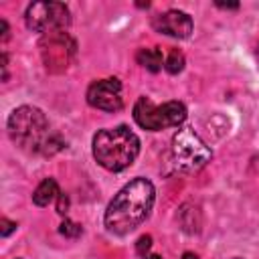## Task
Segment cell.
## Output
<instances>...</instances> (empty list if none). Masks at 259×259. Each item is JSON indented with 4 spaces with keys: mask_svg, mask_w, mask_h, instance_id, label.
Returning <instances> with one entry per match:
<instances>
[{
    "mask_svg": "<svg viewBox=\"0 0 259 259\" xmlns=\"http://www.w3.org/2000/svg\"><path fill=\"white\" fill-rule=\"evenodd\" d=\"M154 184L148 178H134L109 202L105 210V227L113 235H127L138 229L154 206Z\"/></svg>",
    "mask_w": 259,
    "mask_h": 259,
    "instance_id": "obj_1",
    "label": "cell"
},
{
    "mask_svg": "<svg viewBox=\"0 0 259 259\" xmlns=\"http://www.w3.org/2000/svg\"><path fill=\"white\" fill-rule=\"evenodd\" d=\"M8 134L14 144L28 152H40L51 156L63 148L61 138L51 134V123L47 115L32 105H20L10 113Z\"/></svg>",
    "mask_w": 259,
    "mask_h": 259,
    "instance_id": "obj_2",
    "label": "cell"
},
{
    "mask_svg": "<svg viewBox=\"0 0 259 259\" xmlns=\"http://www.w3.org/2000/svg\"><path fill=\"white\" fill-rule=\"evenodd\" d=\"M140 154V140L127 125L99 130L93 138V158L109 172H121Z\"/></svg>",
    "mask_w": 259,
    "mask_h": 259,
    "instance_id": "obj_3",
    "label": "cell"
},
{
    "mask_svg": "<svg viewBox=\"0 0 259 259\" xmlns=\"http://www.w3.org/2000/svg\"><path fill=\"white\" fill-rule=\"evenodd\" d=\"M134 119L140 127L158 132L166 127H178L186 119V107L180 101H168L154 105L148 97H140L134 105Z\"/></svg>",
    "mask_w": 259,
    "mask_h": 259,
    "instance_id": "obj_4",
    "label": "cell"
},
{
    "mask_svg": "<svg viewBox=\"0 0 259 259\" xmlns=\"http://www.w3.org/2000/svg\"><path fill=\"white\" fill-rule=\"evenodd\" d=\"M172 156L180 170L198 172L200 168L206 166V162L210 160L212 154H210L208 146L190 127H182L172 138Z\"/></svg>",
    "mask_w": 259,
    "mask_h": 259,
    "instance_id": "obj_5",
    "label": "cell"
},
{
    "mask_svg": "<svg viewBox=\"0 0 259 259\" xmlns=\"http://www.w3.org/2000/svg\"><path fill=\"white\" fill-rule=\"evenodd\" d=\"M24 20L34 32L55 34L71 24V12L63 2H32L26 8Z\"/></svg>",
    "mask_w": 259,
    "mask_h": 259,
    "instance_id": "obj_6",
    "label": "cell"
},
{
    "mask_svg": "<svg viewBox=\"0 0 259 259\" xmlns=\"http://www.w3.org/2000/svg\"><path fill=\"white\" fill-rule=\"evenodd\" d=\"M87 103L91 107H97L103 111H119L123 107L119 79L109 77V79H101V81L91 83L87 89Z\"/></svg>",
    "mask_w": 259,
    "mask_h": 259,
    "instance_id": "obj_7",
    "label": "cell"
},
{
    "mask_svg": "<svg viewBox=\"0 0 259 259\" xmlns=\"http://www.w3.org/2000/svg\"><path fill=\"white\" fill-rule=\"evenodd\" d=\"M154 28L174 38H186L192 32V18L182 10H168L154 18Z\"/></svg>",
    "mask_w": 259,
    "mask_h": 259,
    "instance_id": "obj_8",
    "label": "cell"
},
{
    "mask_svg": "<svg viewBox=\"0 0 259 259\" xmlns=\"http://www.w3.org/2000/svg\"><path fill=\"white\" fill-rule=\"evenodd\" d=\"M61 192H59V184H57V180L55 178H45L38 186H36V190H34V194H32V202L36 204V206H47L53 198H57Z\"/></svg>",
    "mask_w": 259,
    "mask_h": 259,
    "instance_id": "obj_9",
    "label": "cell"
},
{
    "mask_svg": "<svg viewBox=\"0 0 259 259\" xmlns=\"http://www.w3.org/2000/svg\"><path fill=\"white\" fill-rule=\"evenodd\" d=\"M138 63L146 67L150 73H158L162 69V51L160 49H142L138 53Z\"/></svg>",
    "mask_w": 259,
    "mask_h": 259,
    "instance_id": "obj_10",
    "label": "cell"
},
{
    "mask_svg": "<svg viewBox=\"0 0 259 259\" xmlns=\"http://www.w3.org/2000/svg\"><path fill=\"white\" fill-rule=\"evenodd\" d=\"M164 69H166L170 75L180 73V71L184 69V55H182L178 49H172L170 55H168L166 61H164Z\"/></svg>",
    "mask_w": 259,
    "mask_h": 259,
    "instance_id": "obj_11",
    "label": "cell"
},
{
    "mask_svg": "<svg viewBox=\"0 0 259 259\" xmlns=\"http://www.w3.org/2000/svg\"><path fill=\"white\" fill-rule=\"evenodd\" d=\"M81 225H77V223H73V221H69V219H65L61 225H59V233L63 235V237H67V239H75V237H79L81 235Z\"/></svg>",
    "mask_w": 259,
    "mask_h": 259,
    "instance_id": "obj_12",
    "label": "cell"
},
{
    "mask_svg": "<svg viewBox=\"0 0 259 259\" xmlns=\"http://www.w3.org/2000/svg\"><path fill=\"white\" fill-rule=\"evenodd\" d=\"M152 249V237L150 235H142L140 239H138V243H136V253L140 255V257H146V253Z\"/></svg>",
    "mask_w": 259,
    "mask_h": 259,
    "instance_id": "obj_13",
    "label": "cell"
},
{
    "mask_svg": "<svg viewBox=\"0 0 259 259\" xmlns=\"http://www.w3.org/2000/svg\"><path fill=\"white\" fill-rule=\"evenodd\" d=\"M12 231H16V223H12L8 219H0V235L2 237H8Z\"/></svg>",
    "mask_w": 259,
    "mask_h": 259,
    "instance_id": "obj_14",
    "label": "cell"
},
{
    "mask_svg": "<svg viewBox=\"0 0 259 259\" xmlns=\"http://www.w3.org/2000/svg\"><path fill=\"white\" fill-rule=\"evenodd\" d=\"M67 210H69V198H67V194L61 192V194L57 196V212H59V214H65Z\"/></svg>",
    "mask_w": 259,
    "mask_h": 259,
    "instance_id": "obj_15",
    "label": "cell"
},
{
    "mask_svg": "<svg viewBox=\"0 0 259 259\" xmlns=\"http://www.w3.org/2000/svg\"><path fill=\"white\" fill-rule=\"evenodd\" d=\"M217 6H219V8H231V10H237V8H239V2H221V0H217Z\"/></svg>",
    "mask_w": 259,
    "mask_h": 259,
    "instance_id": "obj_16",
    "label": "cell"
},
{
    "mask_svg": "<svg viewBox=\"0 0 259 259\" xmlns=\"http://www.w3.org/2000/svg\"><path fill=\"white\" fill-rule=\"evenodd\" d=\"M0 26H2V40H6L8 38V24H6V20H0Z\"/></svg>",
    "mask_w": 259,
    "mask_h": 259,
    "instance_id": "obj_17",
    "label": "cell"
},
{
    "mask_svg": "<svg viewBox=\"0 0 259 259\" xmlns=\"http://www.w3.org/2000/svg\"><path fill=\"white\" fill-rule=\"evenodd\" d=\"M182 259H198V255H194V253H190V251H186V253L182 255Z\"/></svg>",
    "mask_w": 259,
    "mask_h": 259,
    "instance_id": "obj_18",
    "label": "cell"
},
{
    "mask_svg": "<svg viewBox=\"0 0 259 259\" xmlns=\"http://www.w3.org/2000/svg\"><path fill=\"white\" fill-rule=\"evenodd\" d=\"M253 168L259 172V156H257V158H253Z\"/></svg>",
    "mask_w": 259,
    "mask_h": 259,
    "instance_id": "obj_19",
    "label": "cell"
},
{
    "mask_svg": "<svg viewBox=\"0 0 259 259\" xmlns=\"http://www.w3.org/2000/svg\"><path fill=\"white\" fill-rule=\"evenodd\" d=\"M146 259H162L160 255H146Z\"/></svg>",
    "mask_w": 259,
    "mask_h": 259,
    "instance_id": "obj_20",
    "label": "cell"
},
{
    "mask_svg": "<svg viewBox=\"0 0 259 259\" xmlns=\"http://www.w3.org/2000/svg\"><path fill=\"white\" fill-rule=\"evenodd\" d=\"M235 259H239V257H235Z\"/></svg>",
    "mask_w": 259,
    "mask_h": 259,
    "instance_id": "obj_21",
    "label": "cell"
},
{
    "mask_svg": "<svg viewBox=\"0 0 259 259\" xmlns=\"http://www.w3.org/2000/svg\"><path fill=\"white\" fill-rule=\"evenodd\" d=\"M16 259H18V257H16Z\"/></svg>",
    "mask_w": 259,
    "mask_h": 259,
    "instance_id": "obj_22",
    "label": "cell"
}]
</instances>
